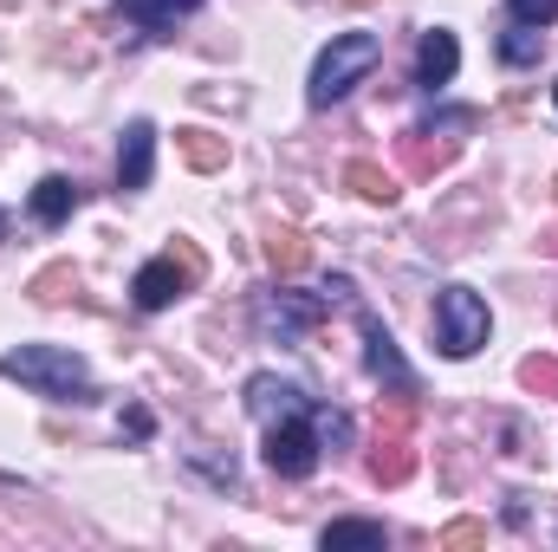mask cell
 Masks as SVG:
<instances>
[{"instance_id":"6da1fadb","label":"cell","mask_w":558,"mask_h":552,"mask_svg":"<svg viewBox=\"0 0 558 552\" xmlns=\"http://www.w3.org/2000/svg\"><path fill=\"white\" fill-rule=\"evenodd\" d=\"M0 377H20L26 391L52 397V404H98V384L85 371L78 351H59V345H20L0 358Z\"/></svg>"},{"instance_id":"2e32d148","label":"cell","mask_w":558,"mask_h":552,"mask_svg":"<svg viewBox=\"0 0 558 552\" xmlns=\"http://www.w3.org/2000/svg\"><path fill=\"white\" fill-rule=\"evenodd\" d=\"M344 182H351L364 202H384V208L397 202V176H390V169H377V163H344Z\"/></svg>"},{"instance_id":"484cf974","label":"cell","mask_w":558,"mask_h":552,"mask_svg":"<svg viewBox=\"0 0 558 552\" xmlns=\"http://www.w3.org/2000/svg\"><path fill=\"white\" fill-rule=\"evenodd\" d=\"M546 254H558V235H546Z\"/></svg>"},{"instance_id":"ffe728a7","label":"cell","mask_w":558,"mask_h":552,"mask_svg":"<svg viewBox=\"0 0 558 552\" xmlns=\"http://www.w3.org/2000/svg\"><path fill=\"white\" fill-rule=\"evenodd\" d=\"M520 384L558 404V358H526V364H520Z\"/></svg>"},{"instance_id":"e0dca14e","label":"cell","mask_w":558,"mask_h":552,"mask_svg":"<svg viewBox=\"0 0 558 552\" xmlns=\"http://www.w3.org/2000/svg\"><path fill=\"white\" fill-rule=\"evenodd\" d=\"M539 52H546V33H539V26H520V20H513V26L500 33V59H507V65H539Z\"/></svg>"},{"instance_id":"3957f363","label":"cell","mask_w":558,"mask_h":552,"mask_svg":"<svg viewBox=\"0 0 558 552\" xmlns=\"http://www.w3.org/2000/svg\"><path fill=\"white\" fill-rule=\"evenodd\" d=\"M487 332H494L487 299L474 286H441V299H435V345H441V358H474L487 345Z\"/></svg>"},{"instance_id":"5b68a950","label":"cell","mask_w":558,"mask_h":552,"mask_svg":"<svg viewBox=\"0 0 558 552\" xmlns=\"http://www.w3.org/2000/svg\"><path fill=\"white\" fill-rule=\"evenodd\" d=\"M195 279H202V254H195V248H169V254H156V261L137 267L131 299H137L143 312H162V305H175Z\"/></svg>"},{"instance_id":"9c48e42d","label":"cell","mask_w":558,"mask_h":552,"mask_svg":"<svg viewBox=\"0 0 558 552\" xmlns=\"http://www.w3.org/2000/svg\"><path fill=\"white\" fill-rule=\"evenodd\" d=\"M156 176V124L137 118L124 124V143H118V189H149Z\"/></svg>"},{"instance_id":"52a82bcc","label":"cell","mask_w":558,"mask_h":552,"mask_svg":"<svg viewBox=\"0 0 558 552\" xmlns=\"http://www.w3.org/2000/svg\"><path fill=\"white\" fill-rule=\"evenodd\" d=\"M357 332H364V364H371V377H377L384 391H410V397H416V371L403 364V351H397V338L384 332V319L357 305Z\"/></svg>"},{"instance_id":"7402d4cb","label":"cell","mask_w":558,"mask_h":552,"mask_svg":"<svg viewBox=\"0 0 558 552\" xmlns=\"http://www.w3.org/2000/svg\"><path fill=\"white\" fill-rule=\"evenodd\" d=\"M507 13H513L520 26H553V20H558V0H507Z\"/></svg>"},{"instance_id":"d6986e66","label":"cell","mask_w":558,"mask_h":552,"mask_svg":"<svg viewBox=\"0 0 558 552\" xmlns=\"http://www.w3.org/2000/svg\"><path fill=\"white\" fill-rule=\"evenodd\" d=\"M312 429H318V442H325V448H351V442H357L351 416H344V410H325V404L312 410Z\"/></svg>"},{"instance_id":"603a6c76","label":"cell","mask_w":558,"mask_h":552,"mask_svg":"<svg viewBox=\"0 0 558 552\" xmlns=\"http://www.w3.org/2000/svg\"><path fill=\"white\" fill-rule=\"evenodd\" d=\"M65 286H72V267H46V274L33 279V299L52 305V299H65Z\"/></svg>"},{"instance_id":"8992f818","label":"cell","mask_w":558,"mask_h":552,"mask_svg":"<svg viewBox=\"0 0 558 552\" xmlns=\"http://www.w3.org/2000/svg\"><path fill=\"white\" fill-rule=\"evenodd\" d=\"M318 429H312V416H279L267 422V468H274L279 481H305L312 468H318Z\"/></svg>"},{"instance_id":"8fae6325","label":"cell","mask_w":558,"mask_h":552,"mask_svg":"<svg viewBox=\"0 0 558 552\" xmlns=\"http://www.w3.org/2000/svg\"><path fill=\"white\" fill-rule=\"evenodd\" d=\"M454 72H461V46H454V33H448V26L422 33V46H416V85L441 92V85H448Z\"/></svg>"},{"instance_id":"cb8c5ba5","label":"cell","mask_w":558,"mask_h":552,"mask_svg":"<svg viewBox=\"0 0 558 552\" xmlns=\"http://www.w3.org/2000/svg\"><path fill=\"white\" fill-rule=\"evenodd\" d=\"M481 540H487V527H481V520H454V527L441 533V547H481Z\"/></svg>"},{"instance_id":"83f0119b","label":"cell","mask_w":558,"mask_h":552,"mask_svg":"<svg viewBox=\"0 0 558 552\" xmlns=\"http://www.w3.org/2000/svg\"><path fill=\"white\" fill-rule=\"evenodd\" d=\"M553 98H558V85H553Z\"/></svg>"},{"instance_id":"ba28073f","label":"cell","mask_w":558,"mask_h":552,"mask_svg":"<svg viewBox=\"0 0 558 552\" xmlns=\"http://www.w3.org/2000/svg\"><path fill=\"white\" fill-rule=\"evenodd\" d=\"M318 404L292 384V377H274V371H260V377H247V416H260V422H279V416H312Z\"/></svg>"},{"instance_id":"5bb4252c","label":"cell","mask_w":558,"mask_h":552,"mask_svg":"<svg viewBox=\"0 0 558 552\" xmlns=\"http://www.w3.org/2000/svg\"><path fill=\"white\" fill-rule=\"evenodd\" d=\"M371 475H377L384 488H397V481H410V475H416V448L403 442V429H390V442L371 455Z\"/></svg>"},{"instance_id":"4316f807","label":"cell","mask_w":558,"mask_h":552,"mask_svg":"<svg viewBox=\"0 0 558 552\" xmlns=\"http://www.w3.org/2000/svg\"><path fill=\"white\" fill-rule=\"evenodd\" d=\"M0 235H7V208H0Z\"/></svg>"},{"instance_id":"7a4b0ae2","label":"cell","mask_w":558,"mask_h":552,"mask_svg":"<svg viewBox=\"0 0 558 552\" xmlns=\"http://www.w3.org/2000/svg\"><path fill=\"white\" fill-rule=\"evenodd\" d=\"M384 59V39L377 33H338L325 52H318V65H312V85H305V98H312V111H331L351 85H364L371 79V65Z\"/></svg>"},{"instance_id":"277c9868","label":"cell","mask_w":558,"mask_h":552,"mask_svg":"<svg viewBox=\"0 0 558 552\" xmlns=\"http://www.w3.org/2000/svg\"><path fill=\"white\" fill-rule=\"evenodd\" d=\"M325 312H331V299H325V292L267 286V292H260V305H254V325H260V338H274V345H299Z\"/></svg>"},{"instance_id":"9a60e30c","label":"cell","mask_w":558,"mask_h":552,"mask_svg":"<svg viewBox=\"0 0 558 552\" xmlns=\"http://www.w3.org/2000/svg\"><path fill=\"white\" fill-rule=\"evenodd\" d=\"M318 540H325V552H338V547H390L384 520H331Z\"/></svg>"},{"instance_id":"d4e9b609","label":"cell","mask_w":558,"mask_h":552,"mask_svg":"<svg viewBox=\"0 0 558 552\" xmlns=\"http://www.w3.org/2000/svg\"><path fill=\"white\" fill-rule=\"evenodd\" d=\"M149 429H156L149 410H124V435H131V442H149Z\"/></svg>"},{"instance_id":"44dd1931","label":"cell","mask_w":558,"mask_h":552,"mask_svg":"<svg viewBox=\"0 0 558 552\" xmlns=\"http://www.w3.org/2000/svg\"><path fill=\"white\" fill-rule=\"evenodd\" d=\"M403 156H410V169H416V176H435V169L448 163V149H428V143H422V131H410V137H403Z\"/></svg>"},{"instance_id":"ac0fdd59","label":"cell","mask_w":558,"mask_h":552,"mask_svg":"<svg viewBox=\"0 0 558 552\" xmlns=\"http://www.w3.org/2000/svg\"><path fill=\"white\" fill-rule=\"evenodd\" d=\"M267 261H274L279 274H299L305 267V235L299 228H274L267 235Z\"/></svg>"},{"instance_id":"7c38bea8","label":"cell","mask_w":558,"mask_h":552,"mask_svg":"<svg viewBox=\"0 0 558 552\" xmlns=\"http://www.w3.org/2000/svg\"><path fill=\"white\" fill-rule=\"evenodd\" d=\"M72 208H78V182L72 176H39L33 182V221L39 228H59Z\"/></svg>"},{"instance_id":"30bf717a","label":"cell","mask_w":558,"mask_h":552,"mask_svg":"<svg viewBox=\"0 0 558 552\" xmlns=\"http://www.w3.org/2000/svg\"><path fill=\"white\" fill-rule=\"evenodd\" d=\"M208 0H118V20H131L137 33H149V39H169L189 13H202Z\"/></svg>"},{"instance_id":"4fadbf2b","label":"cell","mask_w":558,"mask_h":552,"mask_svg":"<svg viewBox=\"0 0 558 552\" xmlns=\"http://www.w3.org/2000/svg\"><path fill=\"white\" fill-rule=\"evenodd\" d=\"M175 149H182V163L189 169H228V137H215V131H202V124H189V131H175Z\"/></svg>"}]
</instances>
